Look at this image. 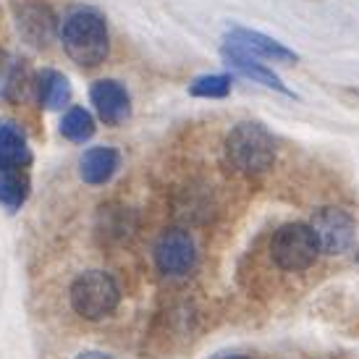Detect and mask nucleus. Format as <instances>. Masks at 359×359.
Instances as JSON below:
<instances>
[{
  "mask_svg": "<svg viewBox=\"0 0 359 359\" xmlns=\"http://www.w3.org/2000/svg\"><path fill=\"white\" fill-rule=\"evenodd\" d=\"M63 50L81 69H97L110 53L108 21L95 8H74L60 21L58 34Z\"/></svg>",
  "mask_w": 359,
  "mask_h": 359,
  "instance_id": "f257e3e1",
  "label": "nucleus"
},
{
  "mask_svg": "<svg viewBox=\"0 0 359 359\" xmlns=\"http://www.w3.org/2000/svg\"><path fill=\"white\" fill-rule=\"evenodd\" d=\"M226 42L229 45H236L241 50H247L255 58H270V60H280V63H294L297 60V53L283 48L280 42H276L273 37L262 34V32L255 29H244V27H233V29L226 34Z\"/></svg>",
  "mask_w": 359,
  "mask_h": 359,
  "instance_id": "1a4fd4ad",
  "label": "nucleus"
},
{
  "mask_svg": "<svg viewBox=\"0 0 359 359\" xmlns=\"http://www.w3.org/2000/svg\"><path fill=\"white\" fill-rule=\"evenodd\" d=\"M223 359H247V357H223Z\"/></svg>",
  "mask_w": 359,
  "mask_h": 359,
  "instance_id": "6ab92c4d",
  "label": "nucleus"
},
{
  "mask_svg": "<svg viewBox=\"0 0 359 359\" xmlns=\"http://www.w3.org/2000/svg\"><path fill=\"white\" fill-rule=\"evenodd\" d=\"M220 55H223V60L229 63L231 69L241 71L244 76H250V79L265 84V87H270V90H278V92H283V95L294 97V92H291L289 87L278 79V74L270 69L268 63H262L259 58L250 55L247 50H241V48H236V45H229V42H226V45H223V50H220Z\"/></svg>",
  "mask_w": 359,
  "mask_h": 359,
  "instance_id": "9b49d317",
  "label": "nucleus"
},
{
  "mask_svg": "<svg viewBox=\"0 0 359 359\" xmlns=\"http://www.w3.org/2000/svg\"><path fill=\"white\" fill-rule=\"evenodd\" d=\"M32 147L16 121L0 118V170H29Z\"/></svg>",
  "mask_w": 359,
  "mask_h": 359,
  "instance_id": "9d476101",
  "label": "nucleus"
},
{
  "mask_svg": "<svg viewBox=\"0 0 359 359\" xmlns=\"http://www.w3.org/2000/svg\"><path fill=\"white\" fill-rule=\"evenodd\" d=\"M90 102L102 123L121 126L131 116V95L118 79H97L90 87Z\"/></svg>",
  "mask_w": 359,
  "mask_h": 359,
  "instance_id": "6e6552de",
  "label": "nucleus"
},
{
  "mask_svg": "<svg viewBox=\"0 0 359 359\" xmlns=\"http://www.w3.org/2000/svg\"><path fill=\"white\" fill-rule=\"evenodd\" d=\"M357 259H359V252H357Z\"/></svg>",
  "mask_w": 359,
  "mask_h": 359,
  "instance_id": "aec40b11",
  "label": "nucleus"
},
{
  "mask_svg": "<svg viewBox=\"0 0 359 359\" xmlns=\"http://www.w3.org/2000/svg\"><path fill=\"white\" fill-rule=\"evenodd\" d=\"M69 297L76 315H81L84 320H102L118 307L121 291L110 273L90 270V273H81L79 278L71 283Z\"/></svg>",
  "mask_w": 359,
  "mask_h": 359,
  "instance_id": "7ed1b4c3",
  "label": "nucleus"
},
{
  "mask_svg": "<svg viewBox=\"0 0 359 359\" xmlns=\"http://www.w3.org/2000/svg\"><path fill=\"white\" fill-rule=\"evenodd\" d=\"M60 137L74 142V144L90 142L95 137V118H92L90 110L79 108V105L66 110L63 118H60Z\"/></svg>",
  "mask_w": 359,
  "mask_h": 359,
  "instance_id": "dca6fc26",
  "label": "nucleus"
},
{
  "mask_svg": "<svg viewBox=\"0 0 359 359\" xmlns=\"http://www.w3.org/2000/svg\"><path fill=\"white\" fill-rule=\"evenodd\" d=\"M76 359H113V357L102 354V351H81V354Z\"/></svg>",
  "mask_w": 359,
  "mask_h": 359,
  "instance_id": "a211bd4d",
  "label": "nucleus"
},
{
  "mask_svg": "<svg viewBox=\"0 0 359 359\" xmlns=\"http://www.w3.org/2000/svg\"><path fill=\"white\" fill-rule=\"evenodd\" d=\"M34 97L45 110L66 108L71 100V84L69 79L55 69H42L34 76Z\"/></svg>",
  "mask_w": 359,
  "mask_h": 359,
  "instance_id": "4468645a",
  "label": "nucleus"
},
{
  "mask_svg": "<svg viewBox=\"0 0 359 359\" xmlns=\"http://www.w3.org/2000/svg\"><path fill=\"white\" fill-rule=\"evenodd\" d=\"M231 74H205L189 84L191 97H226L231 92Z\"/></svg>",
  "mask_w": 359,
  "mask_h": 359,
  "instance_id": "f3484780",
  "label": "nucleus"
},
{
  "mask_svg": "<svg viewBox=\"0 0 359 359\" xmlns=\"http://www.w3.org/2000/svg\"><path fill=\"white\" fill-rule=\"evenodd\" d=\"M194 259H197V250H194V239L189 236V231L168 229L160 233L155 244V265L163 276H170V278L187 276L194 268Z\"/></svg>",
  "mask_w": 359,
  "mask_h": 359,
  "instance_id": "0eeeda50",
  "label": "nucleus"
},
{
  "mask_svg": "<svg viewBox=\"0 0 359 359\" xmlns=\"http://www.w3.org/2000/svg\"><path fill=\"white\" fill-rule=\"evenodd\" d=\"M121 168V155L113 147H90L79 158V176L90 187H102L108 184Z\"/></svg>",
  "mask_w": 359,
  "mask_h": 359,
  "instance_id": "f8f14e48",
  "label": "nucleus"
},
{
  "mask_svg": "<svg viewBox=\"0 0 359 359\" xmlns=\"http://www.w3.org/2000/svg\"><path fill=\"white\" fill-rule=\"evenodd\" d=\"M13 13H16L19 37L37 50H45L55 40V34H60L58 16L53 13L50 6H45L40 0H24L13 8Z\"/></svg>",
  "mask_w": 359,
  "mask_h": 359,
  "instance_id": "39448f33",
  "label": "nucleus"
},
{
  "mask_svg": "<svg viewBox=\"0 0 359 359\" xmlns=\"http://www.w3.org/2000/svg\"><path fill=\"white\" fill-rule=\"evenodd\" d=\"M309 229L318 239L320 252L325 255H344L354 244V220L341 208H323L315 212Z\"/></svg>",
  "mask_w": 359,
  "mask_h": 359,
  "instance_id": "423d86ee",
  "label": "nucleus"
},
{
  "mask_svg": "<svg viewBox=\"0 0 359 359\" xmlns=\"http://www.w3.org/2000/svg\"><path fill=\"white\" fill-rule=\"evenodd\" d=\"M27 87H34V84H29L27 60L19 58L16 53L0 50V100L19 102Z\"/></svg>",
  "mask_w": 359,
  "mask_h": 359,
  "instance_id": "ddd939ff",
  "label": "nucleus"
},
{
  "mask_svg": "<svg viewBox=\"0 0 359 359\" xmlns=\"http://www.w3.org/2000/svg\"><path fill=\"white\" fill-rule=\"evenodd\" d=\"M318 239H315L312 229L304 223H286L273 233L270 257L280 270H289V273L307 270L318 259Z\"/></svg>",
  "mask_w": 359,
  "mask_h": 359,
  "instance_id": "20e7f679",
  "label": "nucleus"
},
{
  "mask_svg": "<svg viewBox=\"0 0 359 359\" xmlns=\"http://www.w3.org/2000/svg\"><path fill=\"white\" fill-rule=\"evenodd\" d=\"M226 160L247 176L265 173L276 160V140L257 121H241L226 137Z\"/></svg>",
  "mask_w": 359,
  "mask_h": 359,
  "instance_id": "f03ea898",
  "label": "nucleus"
},
{
  "mask_svg": "<svg viewBox=\"0 0 359 359\" xmlns=\"http://www.w3.org/2000/svg\"><path fill=\"white\" fill-rule=\"evenodd\" d=\"M29 170H0V205L8 212L24 208V202L29 200Z\"/></svg>",
  "mask_w": 359,
  "mask_h": 359,
  "instance_id": "2eb2a0df",
  "label": "nucleus"
}]
</instances>
